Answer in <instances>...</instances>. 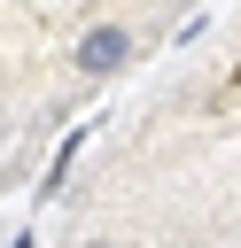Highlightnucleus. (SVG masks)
I'll use <instances>...</instances> for the list:
<instances>
[{
	"instance_id": "nucleus-4",
	"label": "nucleus",
	"mask_w": 241,
	"mask_h": 248,
	"mask_svg": "<svg viewBox=\"0 0 241 248\" xmlns=\"http://www.w3.org/2000/svg\"><path fill=\"white\" fill-rule=\"evenodd\" d=\"M225 93H241V70H233V85H225Z\"/></svg>"
},
{
	"instance_id": "nucleus-2",
	"label": "nucleus",
	"mask_w": 241,
	"mask_h": 248,
	"mask_svg": "<svg viewBox=\"0 0 241 248\" xmlns=\"http://www.w3.org/2000/svg\"><path fill=\"white\" fill-rule=\"evenodd\" d=\"M78 147H86V124H78V132H70V140L54 147V163H47V186H39V194H62V178H70V163H78Z\"/></svg>"
},
{
	"instance_id": "nucleus-3",
	"label": "nucleus",
	"mask_w": 241,
	"mask_h": 248,
	"mask_svg": "<svg viewBox=\"0 0 241 248\" xmlns=\"http://www.w3.org/2000/svg\"><path fill=\"white\" fill-rule=\"evenodd\" d=\"M8 248H31V232H16V240H8Z\"/></svg>"
},
{
	"instance_id": "nucleus-1",
	"label": "nucleus",
	"mask_w": 241,
	"mask_h": 248,
	"mask_svg": "<svg viewBox=\"0 0 241 248\" xmlns=\"http://www.w3.org/2000/svg\"><path fill=\"white\" fill-rule=\"evenodd\" d=\"M132 54H140V39H132L124 23H93V31H78V54H70V62H78L86 78H117Z\"/></svg>"
}]
</instances>
